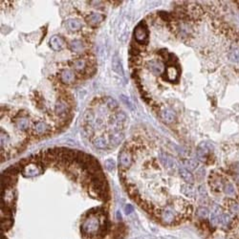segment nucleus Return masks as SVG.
<instances>
[{"instance_id":"obj_1","label":"nucleus","mask_w":239,"mask_h":239,"mask_svg":"<svg viewBox=\"0 0 239 239\" xmlns=\"http://www.w3.org/2000/svg\"><path fill=\"white\" fill-rule=\"evenodd\" d=\"M100 227L101 226L99 218L95 214H91L86 216V218L80 226V230L84 236L90 237L98 235L100 231Z\"/></svg>"},{"instance_id":"obj_2","label":"nucleus","mask_w":239,"mask_h":239,"mask_svg":"<svg viewBox=\"0 0 239 239\" xmlns=\"http://www.w3.org/2000/svg\"><path fill=\"white\" fill-rule=\"evenodd\" d=\"M156 212H157V215L159 216L160 221L164 224V225L172 226V225H175L179 220H181L180 215L178 214L177 211L171 206L162 208L160 210H157Z\"/></svg>"},{"instance_id":"obj_3","label":"nucleus","mask_w":239,"mask_h":239,"mask_svg":"<svg viewBox=\"0 0 239 239\" xmlns=\"http://www.w3.org/2000/svg\"><path fill=\"white\" fill-rule=\"evenodd\" d=\"M134 38L138 43L145 44L148 40V29L145 21L140 22L134 30Z\"/></svg>"},{"instance_id":"obj_4","label":"nucleus","mask_w":239,"mask_h":239,"mask_svg":"<svg viewBox=\"0 0 239 239\" xmlns=\"http://www.w3.org/2000/svg\"><path fill=\"white\" fill-rule=\"evenodd\" d=\"M21 172L24 177H35L41 174L43 172V169L39 163L31 162L22 167Z\"/></svg>"},{"instance_id":"obj_5","label":"nucleus","mask_w":239,"mask_h":239,"mask_svg":"<svg viewBox=\"0 0 239 239\" xmlns=\"http://www.w3.org/2000/svg\"><path fill=\"white\" fill-rule=\"evenodd\" d=\"M226 182L227 181L225 180V178L223 176L213 173V172L211 174L210 178H208V184H210L211 189L213 191H216V192H220L223 190Z\"/></svg>"},{"instance_id":"obj_6","label":"nucleus","mask_w":239,"mask_h":239,"mask_svg":"<svg viewBox=\"0 0 239 239\" xmlns=\"http://www.w3.org/2000/svg\"><path fill=\"white\" fill-rule=\"evenodd\" d=\"M145 67L154 76H160L164 72V69H165L164 63H163L161 60H157V59H150L148 61H146Z\"/></svg>"},{"instance_id":"obj_7","label":"nucleus","mask_w":239,"mask_h":239,"mask_svg":"<svg viewBox=\"0 0 239 239\" xmlns=\"http://www.w3.org/2000/svg\"><path fill=\"white\" fill-rule=\"evenodd\" d=\"M118 163L119 166L121 169H129L131 166L132 163H133V158H132V154L128 150L123 149L121 150L119 157H118Z\"/></svg>"},{"instance_id":"obj_8","label":"nucleus","mask_w":239,"mask_h":239,"mask_svg":"<svg viewBox=\"0 0 239 239\" xmlns=\"http://www.w3.org/2000/svg\"><path fill=\"white\" fill-rule=\"evenodd\" d=\"M212 150V146L207 142H202L197 148V158L201 162H206L210 152Z\"/></svg>"},{"instance_id":"obj_9","label":"nucleus","mask_w":239,"mask_h":239,"mask_svg":"<svg viewBox=\"0 0 239 239\" xmlns=\"http://www.w3.org/2000/svg\"><path fill=\"white\" fill-rule=\"evenodd\" d=\"M159 160L161 164L164 166L166 169H175L177 166V163L174 160L173 157H171L165 151L159 152Z\"/></svg>"},{"instance_id":"obj_10","label":"nucleus","mask_w":239,"mask_h":239,"mask_svg":"<svg viewBox=\"0 0 239 239\" xmlns=\"http://www.w3.org/2000/svg\"><path fill=\"white\" fill-rule=\"evenodd\" d=\"M160 116H161V119L162 121H164L166 124H172L174 123L175 120H176V115H175V112L170 109V108H164L162 109L161 112H160Z\"/></svg>"},{"instance_id":"obj_11","label":"nucleus","mask_w":239,"mask_h":239,"mask_svg":"<svg viewBox=\"0 0 239 239\" xmlns=\"http://www.w3.org/2000/svg\"><path fill=\"white\" fill-rule=\"evenodd\" d=\"M49 45L54 51L58 52V51H61L65 47L66 43L61 37H59V35H53V37L50 38Z\"/></svg>"},{"instance_id":"obj_12","label":"nucleus","mask_w":239,"mask_h":239,"mask_svg":"<svg viewBox=\"0 0 239 239\" xmlns=\"http://www.w3.org/2000/svg\"><path fill=\"white\" fill-rule=\"evenodd\" d=\"M60 79L64 84H72L76 80V74L71 69H63L60 73Z\"/></svg>"},{"instance_id":"obj_13","label":"nucleus","mask_w":239,"mask_h":239,"mask_svg":"<svg viewBox=\"0 0 239 239\" xmlns=\"http://www.w3.org/2000/svg\"><path fill=\"white\" fill-rule=\"evenodd\" d=\"M225 206L231 214L239 217V203L235 199H227L225 201Z\"/></svg>"},{"instance_id":"obj_14","label":"nucleus","mask_w":239,"mask_h":239,"mask_svg":"<svg viewBox=\"0 0 239 239\" xmlns=\"http://www.w3.org/2000/svg\"><path fill=\"white\" fill-rule=\"evenodd\" d=\"M179 69H178L176 66L170 65L166 69V79L169 81H171V82H175V81L179 78Z\"/></svg>"},{"instance_id":"obj_15","label":"nucleus","mask_w":239,"mask_h":239,"mask_svg":"<svg viewBox=\"0 0 239 239\" xmlns=\"http://www.w3.org/2000/svg\"><path fill=\"white\" fill-rule=\"evenodd\" d=\"M179 174L182 177V179L186 183H187V184H190V185H193V183L195 181L194 176H193L191 172L189 169H187L185 166L179 167Z\"/></svg>"},{"instance_id":"obj_16","label":"nucleus","mask_w":239,"mask_h":239,"mask_svg":"<svg viewBox=\"0 0 239 239\" xmlns=\"http://www.w3.org/2000/svg\"><path fill=\"white\" fill-rule=\"evenodd\" d=\"M103 19H104V16L103 14H100L99 13H93L87 16V17H86V22L89 25L96 26V25H99L100 22H103Z\"/></svg>"},{"instance_id":"obj_17","label":"nucleus","mask_w":239,"mask_h":239,"mask_svg":"<svg viewBox=\"0 0 239 239\" xmlns=\"http://www.w3.org/2000/svg\"><path fill=\"white\" fill-rule=\"evenodd\" d=\"M223 213V211L220 207H216L213 211L211 213V217H210V220H211V225L213 226V227H216L219 225L220 223V216Z\"/></svg>"},{"instance_id":"obj_18","label":"nucleus","mask_w":239,"mask_h":239,"mask_svg":"<svg viewBox=\"0 0 239 239\" xmlns=\"http://www.w3.org/2000/svg\"><path fill=\"white\" fill-rule=\"evenodd\" d=\"M112 68H113V71L115 73L119 74L120 76H121V77H124V76L123 65H121V59H120L118 55H115L113 58H112Z\"/></svg>"},{"instance_id":"obj_19","label":"nucleus","mask_w":239,"mask_h":239,"mask_svg":"<svg viewBox=\"0 0 239 239\" xmlns=\"http://www.w3.org/2000/svg\"><path fill=\"white\" fill-rule=\"evenodd\" d=\"M124 138V135L121 132H115V133L111 134L109 137V144L111 145V146H118L121 142H123Z\"/></svg>"},{"instance_id":"obj_20","label":"nucleus","mask_w":239,"mask_h":239,"mask_svg":"<svg viewBox=\"0 0 239 239\" xmlns=\"http://www.w3.org/2000/svg\"><path fill=\"white\" fill-rule=\"evenodd\" d=\"M70 50L72 51L73 53H81L84 49V44L83 42L79 39H75L72 40L69 44Z\"/></svg>"},{"instance_id":"obj_21","label":"nucleus","mask_w":239,"mask_h":239,"mask_svg":"<svg viewBox=\"0 0 239 239\" xmlns=\"http://www.w3.org/2000/svg\"><path fill=\"white\" fill-rule=\"evenodd\" d=\"M55 112L58 115L64 116L68 113V105L62 100H58L55 105Z\"/></svg>"},{"instance_id":"obj_22","label":"nucleus","mask_w":239,"mask_h":239,"mask_svg":"<svg viewBox=\"0 0 239 239\" xmlns=\"http://www.w3.org/2000/svg\"><path fill=\"white\" fill-rule=\"evenodd\" d=\"M181 191L184 195H186L187 197L189 198H195L196 192H195V189L192 185L190 184H186L183 185L181 187Z\"/></svg>"},{"instance_id":"obj_23","label":"nucleus","mask_w":239,"mask_h":239,"mask_svg":"<svg viewBox=\"0 0 239 239\" xmlns=\"http://www.w3.org/2000/svg\"><path fill=\"white\" fill-rule=\"evenodd\" d=\"M66 27H67V29L70 30L71 32H77L81 29L82 25H81V23L77 19H68L67 21H66Z\"/></svg>"},{"instance_id":"obj_24","label":"nucleus","mask_w":239,"mask_h":239,"mask_svg":"<svg viewBox=\"0 0 239 239\" xmlns=\"http://www.w3.org/2000/svg\"><path fill=\"white\" fill-rule=\"evenodd\" d=\"M93 145L98 149H105L108 146V141L104 137H98L93 141Z\"/></svg>"},{"instance_id":"obj_25","label":"nucleus","mask_w":239,"mask_h":239,"mask_svg":"<svg viewBox=\"0 0 239 239\" xmlns=\"http://www.w3.org/2000/svg\"><path fill=\"white\" fill-rule=\"evenodd\" d=\"M16 128L19 130H27L30 127V121L25 118V117H22V118H19L16 120Z\"/></svg>"},{"instance_id":"obj_26","label":"nucleus","mask_w":239,"mask_h":239,"mask_svg":"<svg viewBox=\"0 0 239 239\" xmlns=\"http://www.w3.org/2000/svg\"><path fill=\"white\" fill-rule=\"evenodd\" d=\"M47 130H48V125L46 123H44V121H38V123L34 124V131L35 134L43 135Z\"/></svg>"},{"instance_id":"obj_27","label":"nucleus","mask_w":239,"mask_h":239,"mask_svg":"<svg viewBox=\"0 0 239 239\" xmlns=\"http://www.w3.org/2000/svg\"><path fill=\"white\" fill-rule=\"evenodd\" d=\"M82 121L86 124H91L95 121V114L92 110H86L84 113H83V116H82Z\"/></svg>"},{"instance_id":"obj_28","label":"nucleus","mask_w":239,"mask_h":239,"mask_svg":"<svg viewBox=\"0 0 239 239\" xmlns=\"http://www.w3.org/2000/svg\"><path fill=\"white\" fill-rule=\"evenodd\" d=\"M13 217H3L1 218V226L3 231H8L12 228L13 226Z\"/></svg>"},{"instance_id":"obj_29","label":"nucleus","mask_w":239,"mask_h":239,"mask_svg":"<svg viewBox=\"0 0 239 239\" xmlns=\"http://www.w3.org/2000/svg\"><path fill=\"white\" fill-rule=\"evenodd\" d=\"M223 191L225 194L229 195V196H233L235 195V186H233L232 183L230 182H226L225 186H224V189H223Z\"/></svg>"},{"instance_id":"obj_30","label":"nucleus","mask_w":239,"mask_h":239,"mask_svg":"<svg viewBox=\"0 0 239 239\" xmlns=\"http://www.w3.org/2000/svg\"><path fill=\"white\" fill-rule=\"evenodd\" d=\"M208 214H210V211L206 207H200L196 211V215L199 218H201V219H205V218L208 216Z\"/></svg>"},{"instance_id":"obj_31","label":"nucleus","mask_w":239,"mask_h":239,"mask_svg":"<svg viewBox=\"0 0 239 239\" xmlns=\"http://www.w3.org/2000/svg\"><path fill=\"white\" fill-rule=\"evenodd\" d=\"M9 142H10V137L8 136L7 133H5V131L2 128L1 132H0V145H1V151H3L4 145H6Z\"/></svg>"},{"instance_id":"obj_32","label":"nucleus","mask_w":239,"mask_h":239,"mask_svg":"<svg viewBox=\"0 0 239 239\" xmlns=\"http://www.w3.org/2000/svg\"><path fill=\"white\" fill-rule=\"evenodd\" d=\"M74 68L78 72H82L86 68V60L84 59H78L74 62Z\"/></svg>"},{"instance_id":"obj_33","label":"nucleus","mask_w":239,"mask_h":239,"mask_svg":"<svg viewBox=\"0 0 239 239\" xmlns=\"http://www.w3.org/2000/svg\"><path fill=\"white\" fill-rule=\"evenodd\" d=\"M184 166L187 169H189L190 171V170L196 169V167L198 166V163L195 160H185Z\"/></svg>"},{"instance_id":"obj_34","label":"nucleus","mask_w":239,"mask_h":239,"mask_svg":"<svg viewBox=\"0 0 239 239\" xmlns=\"http://www.w3.org/2000/svg\"><path fill=\"white\" fill-rule=\"evenodd\" d=\"M104 101H105L106 106H107L110 110H114V109H116L117 107H118V103H117V100H115L114 99L105 98Z\"/></svg>"},{"instance_id":"obj_35","label":"nucleus","mask_w":239,"mask_h":239,"mask_svg":"<svg viewBox=\"0 0 239 239\" xmlns=\"http://www.w3.org/2000/svg\"><path fill=\"white\" fill-rule=\"evenodd\" d=\"M230 59L232 61H238L239 60V48H232L230 52Z\"/></svg>"},{"instance_id":"obj_36","label":"nucleus","mask_w":239,"mask_h":239,"mask_svg":"<svg viewBox=\"0 0 239 239\" xmlns=\"http://www.w3.org/2000/svg\"><path fill=\"white\" fill-rule=\"evenodd\" d=\"M114 119H115V123L116 124H121L126 120V115L124 113V112H118V113L115 115Z\"/></svg>"},{"instance_id":"obj_37","label":"nucleus","mask_w":239,"mask_h":239,"mask_svg":"<svg viewBox=\"0 0 239 239\" xmlns=\"http://www.w3.org/2000/svg\"><path fill=\"white\" fill-rule=\"evenodd\" d=\"M83 135L86 138H90L94 135V128L91 124H86L85 127L83 128Z\"/></svg>"},{"instance_id":"obj_38","label":"nucleus","mask_w":239,"mask_h":239,"mask_svg":"<svg viewBox=\"0 0 239 239\" xmlns=\"http://www.w3.org/2000/svg\"><path fill=\"white\" fill-rule=\"evenodd\" d=\"M104 165H105V167L109 171H112L114 169H115V166H116V164H115V162L114 160H112V159H108V160H106L105 163H104Z\"/></svg>"},{"instance_id":"obj_39","label":"nucleus","mask_w":239,"mask_h":239,"mask_svg":"<svg viewBox=\"0 0 239 239\" xmlns=\"http://www.w3.org/2000/svg\"><path fill=\"white\" fill-rule=\"evenodd\" d=\"M121 100L124 101V103L126 104V106H127V107H130L131 109H133V105H132V103H130V100H129V99H127L126 98L125 96H121Z\"/></svg>"},{"instance_id":"obj_40","label":"nucleus","mask_w":239,"mask_h":239,"mask_svg":"<svg viewBox=\"0 0 239 239\" xmlns=\"http://www.w3.org/2000/svg\"><path fill=\"white\" fill-rule=\"evenodd\" d=\"M133 211H134V208L131 205H126L124 208V212L126 213V214H130V213L133 212Z\"/></svg>"},{"instance_id":"obj_41","label":"nucleus","mask_w":239,"mask_h":239,"mask_svg":"<svg viewBox=\"0 0 239 239\" xmlns=\"http://www.w3.org/2000/svg\"><path fill=\"white\" fill-rule=\"evenodd\" d=\"M199 193H200V195H202V196H206L207 195V191H206L205 186L199 187Z\"/></svg>"},{"instance_id":"obj_42","label":"nucleus","mask_w":239,"mask_h":239,"mask_svg":"<svg viewBox=\"0 0 239 239\" xmlns=\"http://www.w3.org/2000/svg\"><path fill=\"white\" fill-rule=\"evenodd\" d=\"M132 239H140V238H132Z\"/></svg>"}]
</instances>
